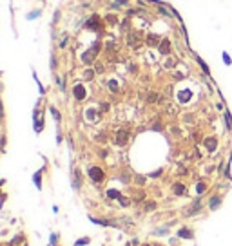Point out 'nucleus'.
Returning a JSON list of instances; mask_svg holds the SVG:
<instances>
[{
  "instance_id": "15",
  "label": "nucleus",
  "mask_w": 232,
  "mask_h": 246,
  "mask_svg": "<svg viewBox=\"0 0 232 246\" xmlns=\"http://www.w3.org/2000/svg\"><path fill=\"white\" fill-rule=\"evenodd\" d=\"M205 188H207V185H205L203 181H200V183H198V187H196V192H198V194H203V192H205Z\"/></svg>"
},
{
  "instance_id": "13",
  "label": "nucleus",
  "mask_w": 232,
  "mask_h": 246,
  "mask_svg": "<svg viewBox=\"0 0 232 246\" xmlns=\"http://www.w3.org/2000/svg\"><path fill=\"white\" fill-rule=\"evenodd\" d=\"M189 100H191V92H189V91L180 92V101H181V103H185V101H189Z\"/></svg>"
},
{
  "instance_id": "10",
  "label": "nucleus",
  "mask_w": 232,
  "mask_h": 246,
  "mask_svg": "<svg viewBox=\"0 0 232 246\" xmlns=\"http://www.w3.org/2000/svg\"><path fill=\"white\" fill-rule=\"evenodd\" d=\"M178 235H180V237H183V239H192V237H194V234H192L191 230H187V228H180Z\"/></svg>"
},
{
  "instance_id": "4",
  "label": "nucleus",
  "mask_w": 232,
  "mask_h": 246,
  "mask_svg": "<svg viewBox=\"0 0 232 246\" xmlns=\"http://www.w3.org/2000/svg\"><path fill=\"white\" fill-rule=\"evenodd\" d=\"M127 139H129V132H127V130H118V134H116V143H118V145H125Z\"/></svg>"
},
{
  "instance_id": "9",
  "label": "nucleus",
  "mask_w": 232,
  "mask_h": 246,
  "mask_svg": "<svg viewBox=\"0 0 232 246\" xmlns=\"http://www.w3.org/2000/svg\"><path fill=\"white\" fill-rule=\"evenodd\" d=\"M172 190H174V194H176V196H183V194H185V185H181V183H174Z\"/></svg>"
},
{
  "instance_id": "11",
  "label": "nucleus",
  "mask_w": 232,
  "mask_h": 246,
  "mask_svg": "<svg viewBox=\"0 0 232 246\" xmlns=\"http://www.w3.org/2000/svg\"><path fill=\"white\" fill-rule=\"evenodd\" d=\"M196 62H198V63H200V67H201V69H203V72H205V74H207V76H209V74H211V69H209V65H207V63H205V62H203V60H201V58H200V56H196Z\"/></svg>"
},
{
  "instance_id": "14",
  "label": "nucleus",
  "mask_w": 232,
  "mask_h": 246,
  "mask_svg": "<svg viewBox=\"0 0 232 246\" xmlns=\"http://www.w3.org/2000/svg\"><path fill=\"white\" fill-rule=\"evenodd\" d=\"M147 43H149V45H156V43H158V36H156V34H149V36H147Z\"/></svg>"
},
{
  "instance_id": "18",
  "label": "nucleus",
  "mask_w": 232,
  "mask_h": 246,
  "mask_svg": "<svg viewBox=\"0 0 232 246\" xmlns=\"http://www.w3.org/2000/svg\"><path fill=\"white\" fill-rule=\"evenodd\" d=\"M109 87H111V91H118V83L116 81H109Z\"/></svg>"
},
{
  "instance_id": "1",
  "label": "nucleus",
  "mask_w": 232,
  "mask_h": 246,
  "mask_svg": "<svg viewBox=\"0 0 232 246\" xmlns=\"http://www.w3.org/2000/svg\"><path fill=\"white\" fill-rule=\"evenodd\" d=\"M98 51H100V43H94V47L83 54V62H85V63H91V62L94 60V56H96V53H98Z\"/></svg>"
},
{
  "instance_id": "22",
  "label": "nucleus",
  "mask_w": 232,
  "mask_h": 246,
  "mask_svg": "<svg viewBox=\"0 0 232 246\" xmlns=\"http://www.w3.org/2000/svg\"><path fill=\"white\" fill-rule=\"evenodd\" d=\"M154 206H156V205H154V203H147V210H152V208H154Z\"/></svg>"
},
{
  "instance_id": "20",
  "label": "nucleus",
  "mask_w": 232,
  "mask_h": 246,
  "mask_svg": "<svg viewBox=\"0 0 232 246\" xmlns=\"http://www.w3.org/2000/svg\"><path fill=\"white\" fill-rule=\"evenodd\" d=\"M93 74H94L93 71H85V78H87V80H91V78H93Z\"/></svg>"
},
{
  "instance_id": "7",
  "label": "nucleus",
  "mask_w": 232,
  "mask_h": 246,
  "mask_svg": "<svg viewBox=\"0 0 232 246\" xmlns=\"http://www.w3.org/2000/svg\"><path fill=\"white\" fill-rule=\"evenodd\" d=\"M223 118H225V125H227V130L229 132H232V116H230V112L225 109V114H223Z\"/></svg>"
},
{
  "instance_id": "6",
  "label": "nucleus",
  "mask_w": 232,
  "mask_h": 246,
  "mask_svg": "<svg viewBox=\"0 0 232 246\" xmlns=\"http://www.w3.org/2000/svg\"><path fill=\"white\" fill-rule=\"evenodd\" d=\"M158 45H160V53H162V54H169V51H171V43H169V40H162Z\"/></svg>"
},
{
  "instance_id": "2",
  "label": "nucleus",
  "mask_w": 232,
  "mask_h": 246,
  "mask_svg": "<svg viewBox=\"0 0 232 246\" xmlns=\"http://www.w3.org/2000/svg\"><path fill=\"white\" fill-rule=\"evenodd\" d=\"M89 176H91V179H94V181H102V179H103V172H102V168H98V167H91V168H89Z\"/></svg>"
},
{
  "instance_id": "21",
  "label": "nucleus",
  "mask_w": 232,
  "mask_h": 246,
  "mask_svg": "<svg viewBox=\"0 0 232 246\" xmlns=\"http://www.w3.org/2000/svg\"><path fill=\"white\" fill-rule=\"evenodd\" d=\"M34 183H36V187L40 188V174H36V176H34Z\"/></svg>"
},
{
  "instance_id": "3",
  "label": "nucleus",
  "mask_w": 232,
  "mask_h": 246,
  "mask_svg": "<svg viewBox=\"0 0 232 246\" xmlns=\"http://www.w3.org/2000/svg\"><path fill=\"white\" fill-rule=\"evenodd\" d=\"M203 145H205V149H207L209 152H214L216 147H218V139H216V138H205Z\"/></svg>"
},
{
  "instance_id": "8",
  "label": "nucleus",
  "mask_w": 232,
  "mask_h": 246,
  "mask_svg": "<svg viewBox=\"0 0 232 246\" xmlns=\"http://www.w3.org/2000/svg\"><path fill=\"white\" fill-rule=\"evenodd\" d=\"M74 96H76V100H83V98H85V91H83L82 85H76V87H74Z\"/></svg>"
},
{
  "instance_id": "16",
  "label": "nucleus",
  "mask_w": 232,
  "mask_h": 246,
  "mask_svg": "<svg viewBox=\"0 0 232 246\" xmlns=\"http://www.w3.org/2000/svg\"><path fill=\"white\" fill-rule=\"evenodd\" d=\"M223 62H225L227 65H230V63H232V60H230V56H229V53H223Z\"/></svg>"
},
{
  "instance_id": "12",
  "label": "nucleus",
  "mask_w": 232,
  "mask_h": 246,
  "mask_svg": "<svg viewBox=\"0 0 232 246\" xmlns=\"http://www.w3.org/2000/svg\"><path fill=\"white\" fill-rule=\"evenodd\" d=\"M85 25H87V27H94V29H98V14H94V16H93V20H89Z\"/></svg>"
},
{
  "instance_id": "17",
  "label": "nucleus",
  "mask_w": 232,
  "mask_h": 246,
  "mask_svg": "<svg viewBox=\"0 0 232 246\" xmlns=\"http://www.w3.org/2000/svg\"><path fill=\"white\" fill-rule=\"evenodd\" d=\"M83 244H89V237H83V239H80L76 243V246H83Z\"/></svg>"
},
{
  "instance_id": "19",
  "label": "nucleus",
  "mask_w": 232,
  "mask_h": 246,
  "mask_svg": "<svg viewBox=\"0 0 232 246\" xmlns=\"http://www.w3.org/2000/svg\"><path fill=\"white\" fill-rule=\"evenodd\" d=\"M109 197H120V192H116V190H109Z\"/></svg>"
},
{
  "instance_id": "5",
  "label": "nucleus",
  "mask_w": 232,
  "mask_h": 246,
  "mask_svg": "<svg viewBox=\"0 0 232 246\" xmlns=\"http://www.w3.org/2000/svg\"><path fill=\"white\" fill-rule=\"evenodd\" d=\"M221 201H223V199H221V196H212V197H211V201H209V208H211V210H218V208H220V205H221Z\"/></svg>"
}]
</instances>
